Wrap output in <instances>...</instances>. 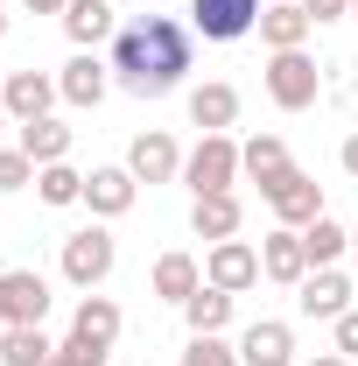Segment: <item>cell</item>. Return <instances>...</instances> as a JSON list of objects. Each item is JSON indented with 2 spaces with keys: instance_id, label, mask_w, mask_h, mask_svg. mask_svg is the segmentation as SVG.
Returning <instances> with one entry per match:
<instances>
[{
  "instance_id": "f546056e",
  "label": "cell",
  "mask_w": 358,
  "mask_h": 366,
  "mask_svg": "<svg viewBox=\"0 0 358 366\" xmlns=\"http://www.w3.org/2000/svg\"><path fill=\"white\" fill-rule=\"evenodd\" d=\"M337 352H344V360H358V310H344V317H337Z\"/></svg>"
},
{
  "instance_id": "e575fe53",
  "label": "cell",
  "mask_w": 358,
  "mask_h": 366,
  "mask_svg": "<svg viewBox=\"0 0 358 366\" xmlns=\"http://www.w3.org/2000/svg\"><path fill=\"white\" fill-rule=\"evenodd\" d=\"M310 366H352V360H344V352H323V360H310Z\"/></svg>"
},
{
  "instance_id": "277c9868",
  "label": "cell",
  "mask_w": 358,
  "mask_h": 366,
  "mask_svg": "<svg viewBox=\"0 0 358 366\" xmlns=\"http://www.w3.org/2000/svg\"><path fill=\"white\" fill-rule=\"evenodd\" d=\"M183 183H190L197 197L232 190V183H239V141H232V134H204L190 155H183Z\"/></svg>"
},
{
  "instance_id": "cb8c5ba5",
  "label": "cell",
  "mask_w": 358,
  "mask_h": 366,
  "mask_svg": "<svg viewBox=\"0 0 358 366\" xmlns=\"http://www.w3.org/2000/svg\"><path fill=\"white\" fill-rule=\"evenodd\" d=\"M49 352L56 345L43 338V324H7L0 331V366H49Z\"/></svg>"
},
{
  "instance_id": "9c48e42d",
  "label": "cell",
  "mask_w": 358,
  "mask_h": 366,
  "mask_svg": "<svg viewBox=\"0 0 358 366\" xmlns=\"http://www.w3.org/2000/svg\"><path fill=\"white\" fill-rule=\"evenodd\" d=\"M260 197L274 204V219H281V226H295V232L310 226V219H323V183H316V177H302V169H288L281 183H267Z\"/></svg>"
},
{
  "instance_id": "74e56055",
  "label": "cell",
  "mask_w": 358,
  "mask_h": 366,
  "mask_svg": "<svg viewBox=\"0 0 358 366\" xmlns=\"http://www.w3.org/2000/svg\"><path fill=\"white\" fill-rule=\"evenodd\" d=\"M352 254H358V232H352Z\"/></svg>"
},
{
  "instance_id": "5bb4252c",
  "label": "cell",
  "mask_w": 358,
  "mask_h": 366,
  "mask_svg": "<svg viewBox=\"0 0 358 366\" xmlns=\"http://www.w3.org/2000/svg\"><path fill=\"white\" fill-rule=\"evenodd\" d=\"M260 274H274V282H302L310 274V247H302L295 226H274L260 239Z\"/></svg>"
},
{
  "instance_id": "7402d4cb",
  "label": "cell",
  "mask_w": 358,
  "mask_h": 366,
  "mask_svg": "<svg viewBox=\"0 0 358 366\" xmlns=\"http://www.w3.org/2000/svg\"><path fill=\"white\" fill-rule=\"evenodd\" d=\"M183 317H190V338H218L225 324H232V289H197L190 303H183Z\"/></svg>"
},
{
  "instance_id": "8d00e7d4",
  "label": "cell",
  "mask_w": 358,
  "mask_h": 366,
  "mask_svg": "<svg viewBox=\"0 0 358 366\" xmlns=\"http://www.w3.org/2000/svg\"><path fill=\"white\" fill-rule=\"evenodd\" d=\"M0 127H7V106H0Z\"/></svg>"
},
{
  "instance_id": "2e32d148",
  "label": "cell",
  "mask_w": 358,
  "mask_h": 366,
  "mask_svg": "<svg viewBox=\"0 0 358 366\" xmlns=\"http://www.w3.org/2000/svg\"><path fill=\"white\" fill-rule=\"evenodd\" d=\"M134 190H140L134 169H91L85 177V204L98 219H120V212H134Z\"/></svg>"
},
{
  "instance_id": "ac0fdd59",
  "label": "cell",
  "mask_w": 358,
  "mask_h": 366,
  "mask_svg": "<svg viewBox=\"0 0 358 366\" xmlns=\"http://www.w3.org/2000/svg\"><path fill=\"white\" fill-rule=\"evenodd\" d=\"M288 169H295V162H288V141H281V134H253L246 148H239V177H253L260 190L281 183Z\"/></svg>"
},
{
  "instance_id": "ba28073f",
  "label": "cell",
  "mask_w": 358,
  "mask_h": 366,
  "mask_svg": "<svg viewBox=\"0 0 358 366\" xmlns=\"http://www.w3.org/2000/svg\"><path fill=\"white\" fill-rule=\"evenodd\" d=\"M56 99H63V85L43 78V71H7V78H0V106H7V120H49Z\"/></svg>"
},
{
  "instance_id": "7a4b0ae2",
  "label": "cell",
  "mask_w": 358,
  "mask_h": 366,
  "mask_svg": "<svg viewBox=\"0 0 358 366\" xmlns=\"http://www.w3.org/2000/svg\"><path fill=\"white\" fill-rule=\"evenodd\" d=\"M316 92H323V71H316L310 49H274V56H267V99L281 106V113L316 106Z\"/></svg>"
},
{
  "instance_id": "e0dca14e",
  "label": "cell",
  "mask_w": 358,
  "mask_h": 366,
  "mask_svg": "<svg viewBox=\"0 0 358 366\" xmlns=\"http://www.w3.org/2000/svg\"><path fill=\"white\" fill-rule=\"evenodd\" d=\"M56 85H63V99H71V106H98V99H106V85H113V64H98L91 49H78V56L63 64V78H56Z\"/></svg>"
},
{
  "instance_id": "d6986e66",
  "label": "cell",
  "mask_w": 358,
  "mask_h": 366,
  "mask_svg": "<svg viewBox=\"0 0 358 366\" xmlns=\"http://www.w3.org/2000/svg\"><path fill=\"white\" fill-rule=\"evenodd\" d=\"M310 14H302V0H281V7H260V43L267 49H302L310 43Z\"/></svg>"
},
{
  "instance_id": "836d02e7",
  "label": "cell",
  "mask_w": 358,
  "mask_h": 366,
  "mask_svg": "<svg viewBox=\"0 0 358 366\" xmlns=\"http://www.w3.org/2000/svg\"><path fill=\"white\" fill-rule=\"evenodd\" d=\"M344 177H358V134L344 141Z\"/></svg>"
},
{
  "instance_id": "83f0119b",
  "label": "cell",
  "mask_w": 358,
  "mask_h": 366,
  "mask_svg": "<svg viewBox=\"0 0 358 366\" xmlns=\"http://www.w3.org/2000/svg\"><path fill=\"white\" fill-rule=\"evenodd\" d=\"M183 366H239V345H225V338H190Z\"/></svg>"
},
{
  "instance_id": "d590c367",
  "label": "cell",
  "mask_w": 358,
  "mask_h": 366,
  "mask_svg": "<svg viewBox=\"0 0 358 366\" xmlns=\"http://www.w3.org/2000/svg\"><path fill=\"white\" fill-rule=\"evenodd\" d=\"M0 36H7V0H0Z\"/></svg>"
},
{
  "instance_id": "4316f807",
  "label": "cell",
  "mask_w": 358,
  "mask_h": 366,
  "mask_svg": "<svg viewBox=\"0 0 358 366\" xmlns=\"http://www.w3.org/2000/svg\"><path fill=\"white\" fill-rule=\"evenodd\" d=\"M36 190H43V204H85V177L71 169V162H49V169H36Z\"/></svg>"
},
{
  "instance_id": "1f68e13d",
  "label": "cell",
  "mask_w": 358,
  "mask_h": 366,
  "mask_svg": "<svg viewBox=\"0 0 358 366\" xmlns=\"http://www.w3.org/2000/svg\"><path fill=\"white\" fill-rule=\"evenodd\" d=\"M71 0H29V14H63Z\"/></svg>"
},
{
  "instance_id": "8fae6325",
  "label": "cell",
  "mask_w": 358,
  "mask_h": 366,
  "mask_svg": "<svg viewBox=\"0 0 358 366\" xmlns=\"http://www.w3.org/2000/svg\"><path fill=\"white\" fill-rule=\"evenodd\" d=\"M295 360V331L281 317H260L239 331V366H288Z\"/></svg>"
},
{
  "instance_id": "3957f363",
  "label": "cell",
  "mask_w": 358,
  "mask_h": 366,
  "mask_svg": "<svg viewBox=\"0 0 358 366\" xmlns=\"http://www.w3.org/2000/svg\"><path fill=\"white\" fill-rule=\"evenodd\" d=\"M63 345H71L85 366L113 360V345H120V303H113V296H85L78 317H71V338H63Z\"/></svg>"
},
{
  "instance_id": "4dcf8cb0",
  "label": "cell",
  "mask_w": 358,
  "mask_h": 366,
  "mask_svg": "<svg viewBox=\"0 0 358 366\" xmlns=\"http://www.w3.org/2000/svg\"><path fill=\"white\" fill-rule=\"evenodd\" d=\"M302 14L310 21H337V14H352V0H302Z\"/></svg>"
},
{
  "instance_id": "4fadbf2b",
  "label": "cell",
  "mask_w": 358,
  "mask_h": 366,
  "mask_svg": "<svg viewBox=\"0 0 358 366\" xmlns=\"http://www.w3.org/2000/svg\"><path fill=\"white\" fill-rule=\"evenodd\" d=\"M295 289H302V317L337 324L344 310H352V274H337V268H316V274H302Z\"/></svg>"
},
{
  "instance_id": "ab89813d",
  "label": "cell",
  "mask_w": 358,
  "mask_h": 366,
  "mask_svg": "<svg viewBox=\"0 0 358 366\" xmlns=\"http://www.w3.org/2000/svg\"><path fill=\"white\" fill-rule=\"evenodd\" d=\"M352 14H358V0H352Z\"/></svg>"
},
{
  "instance_id": "8992f818",
  "label": "cell",
  "mask_w": 358,
  "mask_h": 366,
  "mask_svg": "<svg viewBox=\"0 0 358 366\" xmlns=\"http://www.w3.org/2000/svg\"><path fill=\"white\" fill-rule=\"evenodd\" d=\"M113 232L106 226H85V232H71L63 239V282H78V289H98L106 274H113Z\"/></svg>"
},
{
  "instance_id": "9a60e30c",
  "label": "cell",
  "mask_w": 358,
  "mask_h": 366,
  "mask_svg": "<svg viewBox=\"0 0 358 366\" xmlns=\"http://www.w3.org/2000/svg\"><path fill=\"white\" fill-rule=\"evenodd\" d=\"M63 36H71L78 49H98L106 36H120L113 0H71V7H63Z\"/></svg>"
},
{
  "instance_id": "d6a6232c",
  "label": "cell",
  "mask_w": 358,
  "mask_h": 366,
  "mask_svg": "<svg viewBox=\"0 0 358 366\" xmlns=\"http://www.w3.org/2000/svg\"><path fill=\"white\" fill-rule=\"evenodd\" d=\"M49 366H85V360H78L71 345H56V352H49Z\"/></svg>"
},
{
  "instance_id": "30bf717a",
  "label": "cell",
  "mask_w": 358,
  "mask_h": 366,
  "mask_svg": "<svg viewBox=\"0 0 358 366\" xmlns=\"http://www.w3.org/2000/svg\"><path fill=\"white\" fill-rule=\"evenodd\" d=\"M204 282H211V289H232V296H246V289L260 282V247H246V239H218L211 261H204Z\"/></svg>"
},
{
  "instance_id": "6da1fadb",
  "label": "cell",
  "mask_w": 358,
  "mask_h": 366,
  "mask_svg": "<svg viewBox=\"0 0 358 366\" xmlns=\"http://www.w3.org/2000/svg\"><path fill=\"white\" fill-rule=\"evenodd\" d=\"M113 78L134 99H162L190 78V29L169 14H140L113 36Z\"/></svg>"
},
{
  "instance_id": "7c38bea8",
  "label": "cell",
  "mask_w": 358,
  "mask_h": 366,
  "mask_svg": "<svg viewBox=\"0 0 358 366\" xmlns=\"http://www.w3.org/2000/svg\"><path fill=\"white\" fill-rule=\"evenodd\" d=\"M127 169H134L140 183H169V177L183 169V148H176V134H162V127L134 134V148H127Z\"/></svg>"
},
{
  "instance_id": "44dd1931",
  "label": "cell",
  "mask_w": 358,
  "mask_h": 366,
  "mask_svg": "<svg viewBox=\"0 0 358 366\" xmlns=\"http://www.w3.org/2000/svg\"><path fill=\"white\" fill-rule=\"evenodd\" d=\"M239 219H246V212H239V197H232V190H211V197H197V212H190L197 239H211V247H218V239H239Z\"/></svg>"
},
{
  "instance_id": "d4e9b609",
  "label": "cell",
  "mask_w": 358,
  "mask_h": 366,
  "mask_svg": "<svg viewBox=\"0 0 358 366\" xmlns=\"http://www.w3.org/2000/svg\"><path fill=\"white\" fill-rule=\"evenodd\" d=\"M204 289V268L190 261V254H162L155 261V296H169V303H190Z\"/></svg>"
},
{
  "instance_id": "ffe728a7",
  "label": "cell",
  "mask_w": 358,
  "mask_h": 366,
  "mask_svg": "<svg viewBox=\"0 0 358 366\" xmlns=\"http://www.w3.org/2000/svg\"><path fill=\"white\" fill-rule=\"evenodd\" d=\"M190 120H197L204 134H225V127L239 120V92L225 85V78H211V85H197V92H190Z\"/></svg>"
},
{
  "instance_id": "f1b7e54d",
  "label": "cell",
  "mask_w": 358,
  "mask_h": 366,
  "mask_svg": "<svg viewBox=\"0 0 358 366\" xmlns=\"http://www.w3.org/2000/svg\"><path fill=\"white\" fill-rule=\"evenodd\" d=\"M29 183H36V162L21 148H0V190H29Z\"/></svg>"
},
{
  "instance_id": "603a6c76",
  "label": "cell",
  "mask_w": 358,
  "mask_h": 366,
  "mask_svg": "<svg viewBox=\"0 0 358 366\" xmlns=\"http://www.w3.org/2000/svg\"><path fill=\"white\" fill-rule=\"evenodd\" d=\"M21 155H29L36 169L63 162V155H71V127H63V120H21Z\"/></svg>"
},
{
  "instance_id": "484cf974",
  "label": "cell",
  "mask_w": 358,
  "mask_h": 366,
  "mask_svg": "<svg viewBox=\"0 0 358 366\" xmlns=\"http://www.w3.org/2000/svg\"><path fill=\"white\" fill-rule=\"evenodd\" d=\"M302 247H310V268H337V254L352 247V232L337 226V219H310L302 226Z\"/></svg>"
},
{
  "instance_id": "f35d334b",
  "label": "cell",
  "mask_w": 358,
  "mask_h": 366,
  "mask_svg": "<svg viewBox=\"0 0 358 366\" xmlns=\"http://www.w3.org/2000/svg\"><path fill=\"white\" fill-rule=\"evenodd\" d=\"M267 7H281V0H267Z\"/></svg>"
},
{
  "instance_id": "52a82bcc",
  "label": "cell",
  "mask_w": 358,
  "mask_h": 366,
  "mask_svg": "<svg viewBox=\"0 0 358 366\" xmlns=\"http://www.w3.org/2000/svg\"><path fill=\"white\" fill-rule=\"evenodd\" d=\"M49 317V282L36 268H0V331L7 324H43Z\"/></svg>"
},
{
  "instance_id": "5b68a950",
  "label": "cell",
  "mask_w": 358,
  "mask_h": 366,
  "mask_svg": "<svg viewBox=\"0 0 358 366\" xmlns=\"http://www.w3.org/2000/svg\"><path fill=\"white\" fill-rule=\"evenodd\" d=\"M190 29L204 43H239L260 29V0H190Z\"/></svg>"
}]
</instances>
